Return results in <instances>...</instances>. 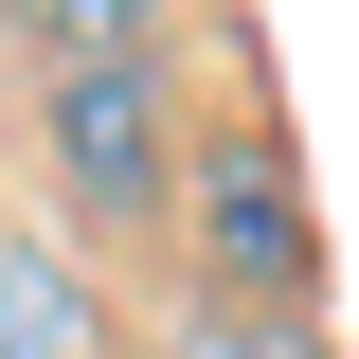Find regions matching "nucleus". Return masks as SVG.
Listing matches in <instances>:
<instances>
[{
    "label": "nucleus",
    "instance_id": "obj_1",
    "mask_svg": "<svg viewBox=\"0 0 359 359\" xmlns=\"http://www.w3.org/2000/svg\"><path fill=\"white\" fill-rule=\"evenodd\" d=\"M36 162H54V198H72V233H144V216H180V180H198V144H180V108H162V72H144V18L126 0H72V18H36Z\"/></svg>",
    "mask_w": 359,
    "mask_h": 359
},
{
    "label": "nucleus",
    "instance_id": "obj_2",
    "mask_svg": "<svg viewBox=\"0 0 359 359\" xmlns=\"http://www.w3.org/2000/svg\"><path fill=\"white\" fill-rule=\"evenodd\" d=\"M180 216H198V306H269V323H306L323 233H306V162H287L269 126H216V144H198Z\"/></svg>",
    "mask_w": 359,
    "mask_h": 359
},
{
    "label": "nucleus",
    "instance_id": "obj_3",
    "mask_svg": "<svg viewBox=\"0 0 359 359\" xmlns=\"http://www.w3.org/2000/svg\"><path fill=\"white\" fill-rule=\"evenodd\" d=\"M90 341H108L90 269L54 252V233H0V359H90Z\"/></svg>",
    "mask_w": 359,
    "mask_h": 359
},
{
    "label": "nucleus",
    "instance_id": "obj_4",
    "mask_svg": "<svg viewBox=\"0 0 359 359\" xmlns=\"http://www.w3.org/2000/svg\"><path fill=\"white\" fill-rule=\"evenodd\" d=\"M162 359H323V323H269V306H180Z\"/></svg>",
    "mask_w": 359,
    "mask_h": 359
}]
</instances>
